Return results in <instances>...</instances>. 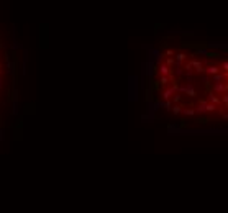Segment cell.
<instances>
[{
	"label": "cell",
	"instance_id": "cell-8",
	"mask_svg": "<svg viewBox=\"0 0 228 213\" xmlns=\"http://www.w3.org/2000/svg\"><path fill=\"white\" fill-rule=\"evenodd\" d=\"M0 89H2V61H0Z\"/></svg>",
	"mask_w": 228,
	"mask_h": 213
},
{
	"label": "cell",
	"instance_id": "cell-9",
	"mask_svg": "<svg viewBox=\"0 0 228 213\" xmlns=\"http://www.w3.org/2000/svg\"><path fill=\"white\" fill-rule=\"evenodd\" d=\"M225 79H228V72H227V74H225Z\"/></svg>",
	"mask_w": 228,
	"mask_h": 213
},
{
	"label": "cell",
	"instance_id": "cell-7",
	"mask_svg": "<svg viewBox=\"0 0 228 213\" xmlns=\"http://www.w3.org/2000/svg\"><path fill=\"white\" fill-rule=\"evenodd\" d=\"M222 69H225V71L228 72V61H223L222 62Z\"/></svg>",
	"mask_w": 228,
	"mask_h": 213
},
{
	"label": "cell",
	"instance_id": "cell-2",
	"mask_svg": "<svg viewBox=\"0 0 228 213\" xmlns=\"http://www.w3.org/2000/svg\"><path fill=\"white\" fill-rule=\"evenodd\" d=\"M205 72H207V76H215V74L220 72V67L218 66H208V67H205Z\"/></svg>",
	"mask_w": 228,
	"mask_h": 213
},
{
	"label": "cell",
	"instance_id": "cell-6",
	"mask_svg": "<svg viewBox=\"0 0 228 213\" xmlns=\"http://www.w3.org/2000/svg\"><path fill=\"white\" fill-rule=\"evenodd\" d=\"M222 120L223 122H228V113L227 112H222Z\"/></svg>",
	"mask_w": 228,
	"mask_h": 213
},
{
	"label": "cell",
	"instance_id": "cell-3",
	"mask_svg": "<svg viewBox=\"0 0 228 213\" xmlns=\"http://www.w3.org/2000/svg\"><path fill=\"white\" fill-rule=\"evenodd\" d=\"M208 100H210V103H213V105H218V103H220V98L215 97L213 94H208Z\"/></svg>",
	"mask_w": 228,
	"mask_h": 213
},
{
	"label": "cell",
	"instance_id": "cell-4",
	"mask_svg": "<svg viewBox=\"0 0 228 213\" xmlns=\"http://www.w3.org/2000/svg\"><path fill=\"white\" fill-rule=\"evenodd\" d=\"M205 110H207V113H212V112H215V110H217V105H213V103H207Z\"/></svg>",
	"mask_w": 228,
	"mask_h": 213
},
{
	"label": "cell",
	"instance_id": "cell-5",
	"mask_svg": "<svg viewBox=\"0 0 228 213\" xmlns=\"http://www.w3.org/2000/svg\"><path fill=\"white\" fill-rule=\"evenodd\" d=\"M222 102L225 103V105L228 106V94H223V97H222Z\"/></svg>",
	"mask_w": 228,
	"mask_h": 213
},
{
	"label": "cell",
	"instance_id": "cell-1",
	"mask_svg": "<svg viewBox=\"0 0 228 213\" xmlns=\"http://www.w3.org/2000/svg\"><path fill=\"white\" fill-rule=\"evenodd\" d=\"M213 90L215 92H222V94H227L228 92V85L225 84V82H218V84L213 85Z\"/></svg>",
	"mask_w": 228,
	"mask_h": 213
}]
</instances>
